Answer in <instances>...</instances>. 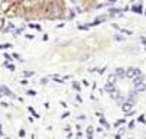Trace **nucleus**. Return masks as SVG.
I'll return each mask as SVG.
<instances>
[{
  "mask_svg": "<svg viewBox=\"0 0 146 139\" xmlns=\"http://www.w3.org/2000/svg\"><path fill=\"white\" fill-rule=\"evenodd\" d=\"M126 75H127L129 78H132V80H133L135 77L140 75V70H139V68H129L127 71H126Z\"/></svg>",
  "mask_w": 146,
  "mask_h": 139,
  "instance_id": "obj_1",
  "label": "nucleus"
},
{
  "mask_svg": "<svg viewBox=\"0 0 146 139\" xmlns=\"http://www.w3.org/2000/svg\"><path fill=\"white\" fill-rule=\"evenodd\" d=\"M132 107H133V103H130V102H126V103L121 104V109H123L124 113H129V112L132 110Z\"/></svg>",
  "mask_w": 146,
  "mask_h": 139,
  "instance_id": "obj_2",
  "label": "nucleus"
},
{
  "mask_svg": "<svg viewBox=\"0 0 146 139\" xmlns=\"http://www.w3.org/2000/svg\"><path fill=\"white\" fill-rule=\"evenodd\" d=\"M104 90H106L107 93H113L116 88H114V84H110V83H107V84H106V88H104Z\"/></svg>",
  "mask_w": 146,
  "mask_h": 139,
  "instance_id": "obj_3",
  "label": "nucleus"
},
{
  "mask_svg": "<svg viewBox=\"0 0 146 139\" xmlns=\"http://www.w3.org/2000/svg\"><path fill=\"white\" fill-rule=\"evenodd\" d=\"M117 80V75L116 74H111V75H109V78H107V83H110V84H114Z\"/></svg>",
  "mask_w": 146,
  "mask_h": 139,
  "instance_id": "obj_4",
  "label": "nucleus"
},
{
  "mask_svg": "<svg viewBox=\"0 0 146 139\" xmlns=\"http://www.w3.org/2000/svg\"><path fill=\"white\" fill-rule=\"evenodd\" d=\"M116 75L121 78V77H124V75H126V73H124L123 68H117V70H116Z\"/></svg>",
  "mask_w": 146,
  "mask_h": 139,
  "instance_id": "obj_5",
  "label": "nucleus"
},
{
  "mask_svg": "<svg viewBox=\"0 0 146 139\" xmlns=\"http://www.w3.org/2000/svg\"><path fill=\"white\" fill-rule=\"evenodd\" d=\"M145 84L143 83H139V84H135V90L136 91H142V90H145Z\"/></svg>",
  "mask_w": 146,
  "mask_h": 139,
  "instance_id": "obj_6",
  "label": "nucleus"
},
{
  "mask_svg": "<svg viewBox=\"0 0 146 139\" xmlns=\"http://www.w3.org/2000/svg\"><path fill=\"white\" fill-rule=\"evenodd\" d=\"M139 83H143V77H142V75H137V77L133 78V84H139Z\"/></svg>",
  "mask_w": 146,
  "mask_h": 139,
  "instance_id": "obj_7",
  "label": "nucleus"
},
{
  "mask_svg": "<svg viewBox=\"0 0 146 139\" xmlns=\"http://www.w3.org/2000/svg\"><path fill=\"white\" fill-rule=\"evenodd\" d=\"M2 91H4V94H7V96H12V93L9 91L7 87H2Z\"/></svg>",
  "mask_w": 146,
  "mask_h": 139,
  "instance_id": "obj_8",
  "label": "nucleus"
},
{
  "mask_svg": "<svg viewBox=\"0 0 146 139\" xmlns=\"http://www.w3.org/2000/svg\"><path fill=\"white\" fill-rule=\"evenodd\" d=\"M28 94H29V96H35V94H36V93L33 91V90H29V91H28Z\"/></svg>",
  "mask_w": 146,
  "mask_h": 139,
  "instance_id": "obj_9",
  "label": "nucleus"
},
{
  "mask_svg": "<svg viewBox=\"0 0 146 139\" xmlns=\"http://www.w3.org/2000/svg\"><path fill=\"white\" fill-rule=\"evenodd\" d=\"M2 26H3V20H2V19H0V28H2Z\"/></svg>",
  "mask_w": 146,
  "mask_h": 139,
  "instance_id": "obj_10",
  "label": "nucleus"
},
{
  "mask_svg": "<svg viewBox=\"0 0 146 139\" xmlns=\"http://www.w3.org/2000/svg\"><path fill=\"white\" fill-rule=\"evenodd\" d=\"M110 2H111V3H113V2H116V0H110Z\"/></svg>",
  "mask_w": 146,
  "mask_h": 139,
  "instance_id": "obj_11",
  "label": "nucleus"
}]
</instances>
